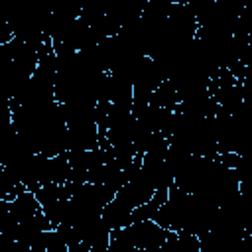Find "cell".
I'll return each mask as SVG.
<instances>
[{"mask_svg": "<svg viewBox=\"0 0 252 252\" xmlns=\"http://www.w3.org/2000/svg\"><path fill=\"white\" fill-rule=\"evenodd\" d=\"M154 193H156V189H154L150 177H148L146 171L140 167V171H138L128 183H124V185L116 191L114 199H118L122 205H126V207L132 211V209L144 205L146 201H150Z\"/></svg>", "mask_w": 252, "mask_h": 252, "instance_id": "obj_1", "label": "cell"}, {"mask_svg": "<svg viewBox=\"0 0 252 252\" xmlns=\"http://www.w3.org/2000/svg\"><path fill=\"white\" fill-rule=\"evenodd\" d=\"M132 234H134V246L138 250H154L163 246V242L169 236V230L158 226L154 220H144V222H136L130 224Z\"/></svg>", "mask_w": 252, "mask_h": 252, "instance_id": "obj_2", "label": "cell"}, {"mask_svg": "<svg viewBox=\"0 0 252 252\" xmlns=\"http://www.w3.org/2000/svg\"><path fill=\"white\" fill-rule=\"evenodd\" d=\"M130 213L132 211L126 205H122L118 199H112L100 211V219L108 226V230H118V228H124V226H130L132 224L130 222Z\"/></svg>", "mask_w": 252, "mask_h": 252, "instance_id": "obj_3", "label": "cell"}, {"mask_svg": "<svg viewBox=\"0 0 252 252\" xmlns=\"http://www.w3.org/2000/svg\"><path fill=\"white\" fill-rule=\"evenodd\" d=\"M39 211H41V207H39L37 199L33 197V193H30V191H24V193L16 195V199L10 201V215L18 222H24V220L32 219Z\"/></svg>", "mask_w": 252, "mask_h": 252, "instance_id": "obj_4", "label": "cell"}, {"mask_svg": "<svg viewBox=\"0 0 252 252\" xmlns=\"http://www.w3.org/2000/svg\"><path fill=\"white\" fill-rule=\"evenodd\" d=\"M167 201V189H158L150 201H146L144 205L132 209L130 213V222L136 224V222H144V220H152L156 217V213L159 211V207Z\"/></svg>", "mask_w": 252, "mask_h": 252, "instance_id": "obj_5", "label": "cell"}, {"mask_svg": "<svg viewBox=\"0 0 252 252\" xmlns=\"http://www.w3.org/2000/svg\"><path fill=\"white\" fill-rule=\"evenodd\" d=\"M179 102H181V98H179L175 87H173L169 81L159 83V87H158V89L152 93V96H150V104H152V106L165 108V110H169V112H175L177 106H179Z\"/></svg>", "mask_w": 252, "mask_h": 252, "instance_id": "obj_6", "label": "cell"}, {"mask_svg": "<svg viewBox=\"0 0 252 252\" xmlns=\"http://www.w3.org/2000/svg\"><path fill=\"white\" fill-rule=\"evenodd\" d=\"M32 250L33 252H67V246L63 242V236L55 228H49L45 232H39V236L32 244Z\"/></svg>", "mask_w": 252, "mask_h": 252, "instance_id": "obj_7", "label": "cell"}, {"mask_svg": "<svg viewBox=\"0 0 252 252\" xmlns=\"http://www.w3.org/2000/svg\"><path fill=\"white\" fill-rule=\"evenodd\" d=\"M12 39H14V35H12V32H10L8 24H6V26H2V28H0V45L8 43V41H12Z\"/></svg>", "mask_w": 252, "mask_h": 252, "instance_id": "obj_8", "label": "cell"}, {"mask_svg": "<svg viewBox=\"0 0 252 252\" xmlns=\"http://www.w3.org/2000/svg\"><path fill=\"white\" fill-rule=\"evenodd\" d=\"M124 252H142V250H138V248H130V250H124Z\"/></svg>", "mask_w": 252, "mask_h": 252, "instance_id": "obj_9", "label": "cell"}]
</instances>
